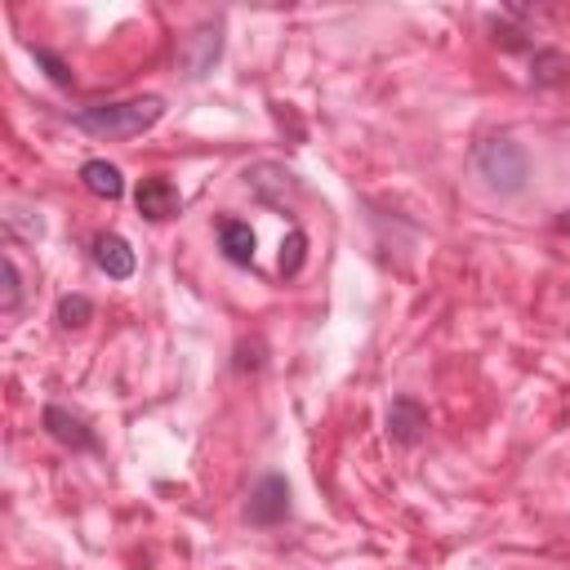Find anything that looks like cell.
<instances>
[{"mask_svg":"<svg viewBox=\"0 0 570 570\" xmlns=\"http://www.w3.org/2000/svg\"><path fill=\"white\" fill-rule=\"evenodd\" d=\"M160 116H165V98L147 94V98H129V102H94V107H80V111L71 116V125L85 129V134H94V138L116 142V138H138V134H147Z\"/></svg>","mask_w":570,"mask_h":570,"instance_id":"cell-1","label":"cell"},{"mask_svg":"<svg viewBox=\"0 0 570 570\" xmlns=\"http://www.w3.org/2000/svg\"><path fill=\"white\" fill-rule=\"evenodd\" d=\"M472 165L485 178V187L499 196H517L530 183V156L517 138H481L472 151Z\"/></svg>","mask_w":570,"mask_h":570,"instance_id":"cell-2","label":"cell"},{"mask_svg":"<svg viewBox=\"0 0 570 570\" xmlns=\"http://www.w3.org/2000/svg\"><path fill=\"white\" fill-rule=\"evenodd\" d=\"M289 517V481L281 472L258 476V485L245 499V521L249 525H281Z\"/></svg>","mask_w":570,"mask_h":570,"instance_id":"cell-3","label":"cell"},{"mask_svg":"<svg viewBox=\"0 0 570 570\" xmlns=\"http://www.w3.org/2000/svg\"><path fill=\"white\" fill-rule=\"evenodd\" d=\"M218 53H223V27H218V22H205V27H196V31L183 36V45H178V67H183L187 80H200V76L218 62Z\"/></svg>","mask_w":570,"mask_h":570,"instance_id":"cell-4","label":"cell"},{"mask_svg":"<svg viewBox=\"0 0 570 570\" xmlns=\"http://www.w3.org/2000/svg\"><path fill=\"white\" fill-rule=\"evenodd\" d=\"M134 205H138V214H142V218L160 223V218H174V214H178L183 196H178V187H174L169 178L151 174V178H142V183H138V191H134Z\"/></svg>","mask_w":570,"mask_h":570,"instance_id":"cell-5","label":"cell"},{"mask_svg":"<svg viewBox=\"0 0 570 570\" xmlns=\"http://www.w3.org/2000/svg\"><path fill=\"white\" fill-rule=\"evenodd\" d=\"M387 436L396 445H419L428 436V410L414 396H396L387 405Z\"/></svg>","mask_w":570,"mask_h":570,"instance_id":"cell-6","label":"cell"},{"mask_svg":"<svg viewBox=\"0 0 570 570\" xmlns=\"http://www.w3.org/2000/svg\"><path fill=\"white\" fill-rule=\"evenodd\" d=\"M40 423H45V432H49L58 445H67V450H94V445H98L94 432H89V423H85L80 414L62 410V405H45Z\"/></svg>","mask_w":570,"mask_h":570,"instance_id":"cell-7","label":"cell"},{"mask_svg":"<svg viewBox=\"0 0 570 570\" xmlns=\"http://www.w3.org/2000/svg\"><path fill=\"white\" fill-rule=\"evenodd\" d=\"M94 263L111 276V281H129L134 276V249H129V240L125 236H116V232H102L98 240H94Z\"/></svg>","mask_w":570,"mask_h":570,"instance_id":"cell-8","label":"cell"},{"mask_svg":"<svg viewBox=\"0 0 570 570\" xmlns=\"http://www.w3.org/2000/svg\"><path fill=\"white\" fill-rule=\"evenodd\" d=\"M254 227L249 223H240V218H223L218 223V249H223V258L227 263H236V267H249L254 263Z\"/></svg>","mask_w":570,"mask_h":570,"instance_id":"cell-9","label":"cell"},{"mask_svg":"<svg viewBox=\"0 0 570 570\" xmlns=\"http://www.w3.org/2000/svg\"><path fill=\"white\" fill-rule=\"evenodd\" d=\"M80 183L85 191H94L98 200H120L125 196V174L111 160H85L80 165Z\"/></svg>","mask_w":570,"mask_h":570,"instance_id":"cell-10","label":"cell"},{"mask_svg":"<svg viewBox=\"0 0 570 570\" xmlns=\"http://www.w3.org/2000/svg\"><path fill=\"white\" fill-rule=\"evenodd\" d=\"M534 85H561L570 80V62L557 53V49H534V71H530Z\"/></svg>","mask_w":570,"mask_h":570,"instance_id":"cell-11","label":"cell"},{"mask_svg":"<svg viewBox=\"0 0 570 570\" xmlns=\"http://www.w3.org/2000/svg\"><path fill=\"white\" fill-rule=\"evenodd\" d=\"M94 321V303L85 298V294H62L58 298V325L62 330H80V325H89Z\"/></svg>","mask_w":570,"mask_h":570,"instance_id":"cell-12","label":"cell"},{"mask_svg":"<svg viewBox=\"0 0 570 570\" xmlns=\"http://www.w3.org/2000/svg\"><path fill=\"white\" fill-rule=\"evenodd\" d=\"M18 303H22V267H18L13 249H4V298H0V312L13 316Z\"/></svg>","mask_w":570,"mask_h":570,"instance_id":"cell-13","label":"cell"},{"mask_svg":"<svg viewBox=\"0 0 570 570\" xmlns=\"http://www.w3.org/2000/svg\"><path fill=\"white\" fill-rule=\"evenodd\" d=\"M31 58H36V62L49 71V80H53V85H62V89H67V85L76 80V76H71V67H67L58 53H49V49H40V45H36V49H31Z\"/></svg>","mask_w":570,"mask_h":570,"instance_id":"cell-14","label":"cell"},{"mask_svg":"<svg viewBox=\"0 0 570 570\" xmlns=\"http://www.w3.org/2000/svg\"><path fill=\"white\" fill-rule=\"evenodd\" d=\"M303 232H294L289 240H285V249H281V272H298V263H303Z\"/></svg>","mask_w":570,"mask_h":570,"instance_id":"cell-15","label":"cell"},{"mask_svg":"<svg viewBox=\"0 0 570 570\" xmlns=\"http://www.w3.org/2000/svg\"><path fill=\"white\" fill-rule=\"evenodd\" d=\"M557 232H566V236H570V209H566V214L557 218Z\"/></svg>","mask_w":570,"mask_h":570,"instance_id":"cell-16","label":"cell"}]
</instances>
